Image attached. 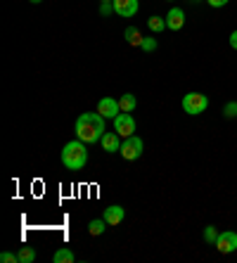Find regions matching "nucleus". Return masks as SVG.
Returning a JSON list of instances; mask_svg holds the SVG:
<instances>
[{
  "label": "nucleus",
  "mask_w": 237,
  "mask_h": 263,
  "mask_svg": "<svg viewBox=\"0 0 237 263\" xmlns=\"http://www.w3.org/2000/svg\"><path fill=\"white\" fill-rule=\"evenodd\" d=\"M119 107H121V111H128V114H131V111L138 107V100H135V95L126 92V95H121V98H119Z\"/></svg>",
  "instance_id": "obj_14"
},
{
  "label": "nucleus",
  "mask_w": 237,
  "mask_h": 263,
  "mask_svg": "<svg viewBox=\"0 0 237 263\" xmlns=\"http://www.w3.org/2000/svg\"><path fill=\"white\" fill-rule=\"evenodd\" d=\"M140 48L145 50V52H152V50H157V41H154V38H142Z\"/></svg>",
  "instance_id": "obj_20"
},
{
  "label": "nucleus",
  "mask_w": 237,
  "mask_h": 263,
  "mask_svg": "<svg viewBox=\"0 0 237 263\" xmlns=\"http://www.w3.org/2000/svg\"><path fill=\"white\" fill-rule=\"evenodd\" d=\"M216 249H218L221 254H232V251L237 249L235 230H223V233H218V237H216Z\"/></svg>",
  "instance_id": "obj_6"
},
{
  "label": "nucleus",
  "mask_w": 237,
  "mask_h": 263,
  "mask_svg": "<svg viewBox=\"0 0 237 263\" xmlns=\"http://www.w3.org/2000/svg\"><path fill=\"white\" fill-rule=\"evenodd\" d=\"M228 41H230V48H232V50H237V29L230 33V38H228Z\"/></svg>",
  "instance_id": "obj_24"
},
{
  "label": "nucleus",
  "mask_w": 237,
  "mask_h": 263,
  "mask_svg": "<svg viewBox=\"0 0 237 263\" xmlns=\"http://www.w3.org/2000/svg\"><path fill=\"white\" fill-rule=\"evenodd\" d=\"M76 138L83 140L85 145H93V142H100L102 140V135L107 133L104 130V117L100 111H85L76 119Z\"/></svg>",
  "instance_id": "obj_1"
},
{
  "label": "nucleus",
  "mask_w": 237,
  "mask_h": 263,
  "mask_svg": "<svg viewBox=\"0 0 237 263\" xmlns=\"http://www.w3.org/2000/svg\"><path fill=\"white\" fill-rule=\"evenodd\" d=\"M0 261H3V263H19V254H12V251H3V254H0Z\"/></svg>",
  "instance_id": "obj_19"
},
{
  "label": "nucleus",
  "mask_w": 237,
  "mask_h": 263,
  "mask_svg": "<svg viewBox=\"0 0 237 263\" xmlns=\"http://www.w3.org/2000/svg\"><path fill=\"white\" fill-rule=\"evenodd\" d=\"M123 216H126V209L119 206V204H114V206L104 209V216H102V218L107 220L110 226H119V223L123 220Z\"/></svg>",
  "instance_id": "obj_11"
},
{
  "label": "nucleus",
  "mask_w": 237,
  "mask_h": 263,
  "mask_svg": "<svg viewBox=\"0 0 237 263\" xmlns=\"http://www.w3.org/2000/svg\"><path fill=\"white\" fill-rule=\"evenodd\" d=\"M52 261H55V263H74V261H76V256H74V251H71V249L62 247V249H57V251H55Z\"/></svg>",
  "instance_id": "obj_13"
},
{
  "label": "nucleus",
  "mask_w": 237,
  "mask_h": 263,
  "mask_svg": "<svg viewBox=\"0 0 237 263\" xmlns=\"http://www.w3.org/2000/svg\"><path fill=\"white\" fill-rule=\"evenodd\" d=\"M223 114L228 119H232V117H237V102H228L225 104V109H223Z\"/></svg>",
  "instance_id": "obj_21"
},
{
  "label": "nucleus",
  "mask_w": 237,
  "mask_h": 263,
  "mask_svg": "<svg viewBox=\"0 0 237 263\" xmlns=\"http://www.w3.org/2000/svg\"><path fill=\"white\" fill-rule=\"evenodd\" d=\"M62 164H64V168H69V171H81V168H85V164H88L85 142L76 138V140L67 142V145L62 147Z\"/></svg>",
  "instance_id": "obj_2"
},
{
  "label": "nucleus",
  "mask_w": 237,
  "mask_h": 263,
  "mask_svg": "<svg viewBox=\"0 0 237 263\" xmlns=\"http://www.w3.org/2000/svg\"><path fill=\"white\" fill-rule=\"evenodd\" d=\"M192 3H199V0H192Z\"/></svg>",
  "instance_id": "obj_27"
},
{
  "label": "nucleus",
  "mask_w": 237,
  "mask_h": 263,
  "mask_svg": "<svg viewBox=\"0 0 237 263\" xmlns=\"http://www.w3.org/2000/svg\"><path fill=\"white\" fill-rule=\"evenodd\" d=\"M110 12H114V3H102V5H100V14L107 17Z\"/></svg>",
  "instance_id": "obj_22"
},
{
  "label": "nucleus",
  "mask_w": 237,
  "mask_h": 263,
  "mask_svg": "<svg viewBox=\"0 0 237 263\" xmlns=\"http://www.w3.org/2000/svg\"><path fill=\"white\" fill-rule=\"evenodd\" d=\"M114 12L123 19L135 17V12H138V0H114Z\"/></svg>",
  "instance_id": "obj_8"
},
{
  "label": "nucleus",
  "mask_w": 237,
  "mask_h": 263,
  "mask_svg": "<svg viewBox=\"0 0 237 263\" xmlns=\"http://www.w3.org/2000/svg\"><path fill=\"white\" fill-rule=\"evenodd\" d=\"M123 36H126V41H128L131 45H140V43H142V36H140V31L135 29V26H128Z\"/></svg>",
  "instance_id": "obj_17"
},
{
  "label": "nucleus",
  "mask_w": 237,
  "mask_h": 263,
  "mask_svg": "<svg viewBox=\"0 0 237 263\" xmlns=\"http://www.w3.org/2000/svg\"><path fill=\"white\" fill-rule=\"evenodd\" d=\"M114 130L121 138H131V135H135V119L128 114V111H121L119 117L114 119Z\"/></svg>",
  "instance_id": "obj_5"
},
{
  "label": "nucleus",
  "mask_w": 237,
  "mask_h": 263,
  "mask_svg": "<svg viewBox=\"0 0 237 263\" xmlns=\"http://www.w3.org/2000/svg\"><path fill=\"white\" fill-rule=\"evenodd\" d=\"M29 3H33V5H38V3H43V0H29Z\"/></svg>",
  "instance_id": "obj_25"
},
{
  "label": "nucleus",
  "mask_w": 237,
  "mask_h": 263,
  "mask_svg": "<svg viewBox=\"0 0 237 263\" xmlns=\"http://www.w3.org/2000/svg\"><path fill=\"white\" fill-rule=\"evenodd\" d=\"M142 149H145V142H142V138H138V135L123 138V142H121V157H123L126 161H135V159H140Z\"/></svg>",
  "instance_id": "obj_4"
},
{
  "label": "nucleus",
  "mask_w": 237,
  "mask_h": 263,
  "mask_svg": "<svg viewBox=\"0 0 237 263\" xmlns=\"http://www.w3.org/2000/svg\"><path fill=\"white\" fill-rule=\"evenodd\" d=\"M216 237H218V230H216V228H213V226H207V228H204V239H207V242L216 245Z\"/></svg>",
  "instance_id": "obj_18"
},
{
  "label": "nucleus",
  "mask_w": 237,
  "mask_h": 263,
  "mask_svg": "<svg viewBox=\"0 0 237 263\" xmlns=\"http://www.w3.org/2000/svg\"><path fill=\"white\" fill-rule=\"evenodd\" d=\"M180 104H183V109H185V114L197 117V114H204V109L209 107V98L202 95V92H188Z\"/></svg>",
  "instance_id": "obj_3"
},
{
  "label": "nucleus",
  "mask_w": 237,
  "mask_h": 263,
  "mask_svg": "<svg viewBox=\"0 0 237 263\" xmlns=\"http://www.w3.org/2000/svg\"><path fill=\"white\" fill-rule=\"evenodd\" d=\"M98 111L102 114L104 119H116L121 114V107H119V100L114 98H102L98 102Z\"/></svg>",
  "instance_id": "obj_7"
},
{
  "label": "nucleus",
  "mask_w": 237,
  "mask_h": 263,
  "mask_svg": "<svg viewBox=\"0 0 237 263\" xmlns=\"http://www.w3.org/2000/svg\"><path fill=\"white\" fill-rule=\"evenodd\" d=\"M207 3H209L211 7H225L228 3H230V0H207Z\"/></svg>",
  "instance_id": "obj_23"
},
{
  "label": "nucleus",
  "mask_w": 237,
  "mask_h": 263,
  "mask_svg": "<svg viewBox=\"0 0 237 263\" xmlns=\"http://www.w3.org/2000/svg\"><path fill=\"white\" fill-rule=\"evenodd\" d=\"M33 261H36L33 247H22V249H19V263H33Z\"/></svg>",
  "instance_id": "obj_16"
},
{
  "label": "nucleus",
  "mask_w": 237,
  "mask_h": 263,
  "mask_svg": "<svg viewBox=\"0 0 237 263\" xmlns=\"http://www.w3.org/2000/svg\"><path fill=\"white\" fill-rule=\"evenodd\" d=\"M147 26H150V31H154V33H161V31L166 29V19L164 17H150L147 19Z\"/></svg>",
  "instance_id": "obj_15"
},
{
  "label": "nucleus",
  "mask_w": 237,
  "mask_h": 263,
  "mask_svg": "<svg viewBox=\"0 0 237 263\" xmlns=\"http://www.w3.org/2000/svg\"><path fill=\"white\" fill-rule=\"evenodd\" d=\"M100 142H102L104 152H110V154L112 152H121V135L116 133V130H114V133H104Z\"/></svg>",
  "instance_id": "obj_10"
},
{
  "label": "nucleus",
  "mask_w": 237,
  "mask_h": 263,
  "mask_svg": "<svg viewBox=\"0 0 237 263\" xmlns=\"http://www.w3.org/2000/svg\"><path fill=\"white\" fill-rule=\"evenodd\" d=\"M107 226H110V223H107L104 218H95V220H90V223H88V235H93V237H100V235H102L104 230H107Z\"/></svg>",
  "instance_id": "obj_12"
},
{
  "label": "nucleus",
  "mask_w": 237,
  "mask_h": 263,
  "mask_svg": "<svg viewBox=\"0 0 237 263\" xmlns=\"http://www.w3.org/2000/svg\"><path fill=\"white\" fill-rule=\"evenodd\" d=\"M164 19H166V29H171V31H180L185 26V12H183L180 7H171Z\"/></svg>",
  "instance_id": "obj_9"
},
{
  "label": "nucleus",
  "mask_w": 237,
  "mask_h": 263,
  "mask_svg": "<svg viewBox=\"0 0 237 263\" xmlns=\"http://www.w3.org/2000/svg\"><path fill=\"white\" fill-rule=\"evenodd\" d=\"M100 3H114V0H100Z\"/></svg>",
  "instance_id": "obj_26"
}]
</instances>
